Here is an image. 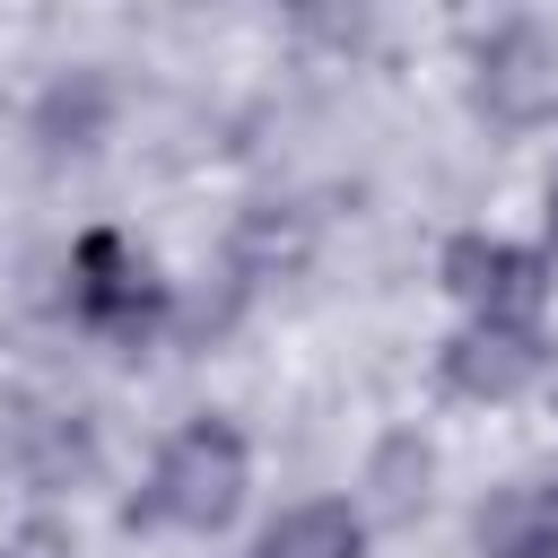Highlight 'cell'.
Masks as SVG:
<instances>
[{
    "mask_svg": "<svg viewBox=\"0 0 558 558\" xmlns=\"http://www.w3.org/2000/svg\"><path fill=\"white\" fill-rule=\"evenodd\" d=\"M244 488H253V445H244V427L218 418V410H201V418H183V427L148 453V480H140V497H131V523L209 541V532H227V523L244 514Z\"/></svg>",
    "mask_w": 558,
    "mask_h": 558,
    "instance_id": "obj_1",
    "label": "cell"
},
{
    "mask_svg": "<svg viewBox=\"0 0 558 558\" xmlns=\"http://www.w3.org/2000/svg\"><path fill=\"white\" fill-rule=\"evenodd\" d=\"M61 296H70V323L113 340V349H140V340H157L174 323V279H157V262L113 227H87L70 244Z\"/></svg>",
    "mask_w": 558,
    "mask_h": 558,
    "instance_id": "obj_2",
    "label": "cell"
},
{
    "mask_svg": "<svg viewBox=\"0 0 558 558\" xmlns=\"http://www.w3.org/2000/svg\"><path fill=\"white\" fill-rule=\"evenodd\" d=\"M436 279H445V296L462 305V323H523V331H541L549 288H558L549 253H541V244H514V235H497V227H462V235L436 253Z\"/></svg>",
    "mask_w": 558,
    "mask_h": 558,
    "instance_id": "obj_3",
    "label": "cell"
},
{
    "mask_svg": "<svg viewBox=\"0 0 558 558\" xmlns=\"http://www.w3.org/2000/svg\"><path fill=\"white\" fill-rule=\"evenodd\" d=\"M471 105L497 131H541L558 113V35L541 17H497L471 35Z\"/></svg>",
    "mask_w": 558,
    "mask_h": 558,
    "instance_id": "obj_4",
    "label": "cell"
},
{
    "mask_svg": "<svg viewBox=\"0 0 558 558\" xmlns=\"http://www.w3.org/2000/svg\"><path fill=\"white\" fill-rule=\"evenodd\" d=\"M436 375L462 401H514L549 375V340L523 323H453V340L436 349Z\"/></svg>",
    "mask_w": 558,
    "mask_h": 558,
    "instance_id": "obj_5",
    "label": "cell"
},
{
    "mask_svg": "<svg viewBox=\"0 0 558 558\" xmlns=\"http://www.w3.org/2000/svg\"><path fill=\"white\" fill-rule=\"evenodd\" d=\"M471 549L480 558H558V488L549 480H506L471 506Z\"/></svg>",
    "mask_w": 558,
    "mask_h": 558,
    "instance_id": "obj_6",
    "label": "cell"
},
{
    "mask_svg": "<svg viewBox=\"0 0 558 558\" xmlns=\"http://www.w3.org/2000/svg\"><path fill=\"white\" fill-rule=\"evenodd\" d=\"M244 558H366V506L349 497H296L279 506Z\"/></svg>",
    "mask_w": 558,
    "mask_h": 558,
    "instance_id": "obj_7",
    "label": "cell"
},
{
    "mask_svg": "<svg viewBox=\"0 0 558 558\" xmlns=\"http://www.w3.org/2000/svg\"><path fill=\"white\" fill-rule=\"evenodd\" d=\"M113 131V78L105 70H61L44 96H35V148L61 166V157H96V140Z\"/></svg>",
    "mask_w": 558,
    "mask_h": 558,
    "instance_id": "obj_8",
    "label": "cell"
},
{
    "mask_svg": "<svg viewBox=\"0 0 558 558\" xmlns=\"http://www.w3.org/2000/svg\"><path fill=\"white\" fill-rule=\"evenodd\" d=\"M9 462H17L44 497H52V488H78V480L96 471V418H87V410H35V418H17Z\"/></svg>",
    "mask_w": 558,
    "mask_h": 558,
    "instance_id": "obj_9",
    "label": "cell"
},
{
    "mask_svg": "<svg viewBox=\"0 0 558 558\" xmlns=\"http://www.w3.org/2000/svg\"><path fill=\"white\" fill-rule=\"evenodd\" d=\"M305 253H314L305 209H288V201H253V209L235 218V270H244V279H288V270H305Z\"/></svg>",
    "mask_w": 558,
    "mask_h": 558,
    "instance_id": "obj_10",
    "label": "cell"
},
{
    "mask_svg": "<svg viewBox=\"0 0 558 558\" xmlns=\"http://www.w3.org/2000/svg\"><path fill=\"white\" fill-rule=\"evenodd\" d=\"M427 445L418 436H392L384 453H375V471H366V488H375V506L384 514H410V506H427Z\"/></svg>",
    "mask_w": 558,
    "mask_h": 558,
    "instance_id": "obj_11",
    "label": "cell"
},
{
    "mask_svg": "<svg viewBox=\"0 0 558 558\" xmlns=\"http://www.w3.org/2000/svg\"><path fill=\"white\" fill-rule=\"evenodd\" d=\"M0 558H78V532H70L61 514H26V523L0 541Z\"/></svg>",
    "mask_w": 558,
    "mask_h": 558,
    "instance_id": "obj_12",
    "label": "cell"
},
{
    "mask_svg": "<svg viewBox=\"0 0 558 558\" xmlns=\"http://www.w3.org/2000/svg\"><path fill=\"white\" fill-rule=\"evenodd\" d=\"M541 227H549V244H558V166H549V183H541Z\"/></svg>",
    "mask_w": 558,
    "mask_h": 558,
    "instance_id": "obj_13",
    "label": "cell"
}]
</instances>
